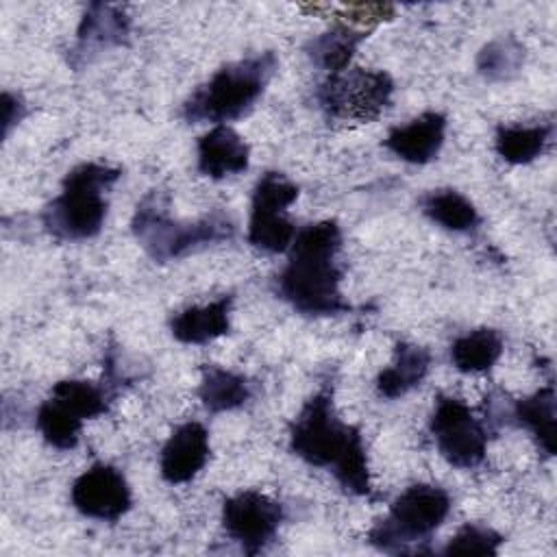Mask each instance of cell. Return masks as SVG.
I'll return each mask as SVG.
<instances>
[{
    "label": "cell",
    "mask_w": 557,
    "mask_h": 557,
    "mask_svg": "<svg viewBox=\"0 0 557 557\" xmlns=\"http://www.w3.org/2000/svg\"><path fill=\"white\" fill-rule=\"evenodd\" d=\"M289 450L309 466L333 472L344 492L355 496L372 492L363 435L359 426L337 418L329 385L315 392L289 424Z\"/></svg>",
    "instance_id": "6da1fadb"
},
{
    "label": "cell",
    "mask_w": 557,
    "mask_h": 557,
    "mask_svg": "<svg viewBox=\"0 0 557 557\" xmlns=\"http://www.w3.org/2000/svg\"><path fill=\"white\" fill-rule=\"evenodd\" d=\"M342 231L335 220H322L296 233L289 259L276 276V294L302 315H333L348 311L350 305L339 292L342 270L337 252Z\"/></svg>",
    "instance_id": "7a4b0ae2"
},
{
    "label": "cell",
    "mask_w": 557,
    "mask_h": 557,
    "mask_svg": "<svg viewBox=\"0 0 557 557\" xmlns=\"http://www.w3.org/2000/svg\"><path fill=\"white\" fill-rule=\"evenodd\" d=\"M278 59L272 50L222 65L205 85H200L183 104V117L189 124H226L246 115L261 98L274 76Z\"/></svg>",
    "instance_id": "3957f363"
},
{
    "label": "cell",
    "mask_w": 557,
    "mask_h": 557,
    "mask_svg": "<svg viewBox=\"0 0 557 557\" xmlns=\"http://www.w3.org/2000/svg\"><path fill=\"white\" fill-rule=\"evenodd\" d=\"M120 176V168L96 161H85L70 170L61 194L41 213L46 231L63 242L96 237L107 218V191Z\"/></svg>",
    "instance_id": "277c9868"
},
{
    "label": "cell",
    "mask_w": 557,
    "mask_h": 557,
    "mask_svg": "<svg viewBox=\"0 0 557 557\" xmlns=\"http://www.w3.org/2000/svg\"><path fill=\"white\" fill-rule=\"evenodd\" d=\"M131 226L141 248L159 263L231 239L235 233L233 222L222 211H213L198 222L172 220L168 215V209L161 207L157 194H148L137 205Z\"/></svg>",
    "instance_id": "5b68a950"
},
{
    "label": "cell",
    "mask_w": 557,
    "mask_h": 557,
    "mask_svg": "<svg viewBox=\"0 0 557 557\" xmlns=\"http://www.w3.org/2000/svg\"><path fill=\"white\" fill-rule=\"evenodd\" d=\"M448 511L450 496L444 487L416 483L389 505L387 516L370 529L368 540L385 553H409L411 544L431 540Z\"/></svg>",
    "instance_id": "8992f818"
},
{
    "label": "cell",
    "mask_w": 557,
    "mask_h": 557,
    "mask_svg": "<svg viewBox=\"0 0 557 557\" xmlns=\"http://www.w3.org/2000/svg\"><path fill=\"white\" fill-rule=\"evenodd\" d=\"M394 81L383 70L346 67L329 74L318 87V102L329 117L348 122H372L389 104Z\"/></svg>",
    "instance_id": "52a82bcc"
},
{
    "label": "cell",
    "mask_w": 557,
    "mask_h": 557,
    "mask_svg": "<svg viewBox=\"0 0 557 557\" xmlns=\"http://www.w3.org/2000/svg\"><path fill=\"white\" fill-rule=\"evenodd\" d=\"M298 198V185L281 172H265L255 185L248 242L263 252L289 250L296 228L287 220V207Z\"/></svg>",
    "instance_id": "ba28073f"
},
{
    "label": "cell",
    "mask_w": 557,
    "mask_h": 557,
    "mask_svg": "<svg viewBox=\"0 0 557 557\" xmlns=\"http://www.w3.org/2000/svg\"><path fill=\"white\" fill-rule=\"evenodd\" d=\"M431 433L440 455L450 466L470 470L483 463L487 431L463 400L440 396L431 416Z\"/></svg>",
    "instance_id": "9c48e42d"
},
{
    "label": "cell",
    "mask_w": 557,
    "mask_h": 557,
    "mask_svg": "<svg viewBox=\"0 0 557 557\" xmlns=\"http://www.w3.org/2000/svg\"><path fill=\"white\" fill-rule=\"evenodd\" d=\"M283 522V507L270 496L246 490L224 500L222 527L246 555H257L270 544Z\"/></svg>",
    "instance_id": "30bf717a"
},
{
    "label": "cell",
    "mask_w": 557,
    "mask_h": 557,
    "mask_svg": "<svg viewBox=\"0 0 557 557\" xmlns=\"http://www.w3.org/2000/svg\"><path fill=\"white\" fill-rule=\"evenodd\" d=\"M70 498L78 513L104 522L120 520L133 503L124 474L109 463H94L85 470L72 483Z\"/></svg>",
    "instance_id": "8fae6325"
},
{
    "label": "cell",
    "mask_w": 557,
    "mask_h": 557,
    "mask_svg": "<svg viewBox=\"0 0 557 557\" xmlns=\"http://www.w3.org/2000/svg\"><path fill=\"white\" fill-rule=\"evenodd\" d=\"M211 453L209 433L200 422H185L172 431L161 450V476L172 483H187L207 463Z\"/></svg>",
    "instance_id": "7c38bea8"
},
{
    "label": "cell",
    "mask_w": 557,
    "mask_h": 557,
    "mask_svg": "<svg viewBox=\"0 0 557 557\" xmlns=\"http://www.w3.org/2000/svg\"><path fill=\"white\" fill-rule=\"evenodd\" d=\"M444 135L446 115L437 111H426L416 120L407 122L405 126L392 128L383 144L398 159L413 165H424L440 154L444 146Z\"/></svg>",
    "instance_id": "4fadbf2b"
},
{
    "label": "cell",
    "mask_w": 557,
    "mask_h": 557,
    "mask_svg": "<svg viewBox=\"0 0 557 557\" xmlns=\"http://www.w3.org/2000/svg\"><path fill=\"white\" fill-rule=\"evenodd\" d=\"M250 148L226 124L213 126L198 139V172L209 178H226L248 170Z\"/></svg>",
    "instance_id": "5bb4252c"
},
{
    "label": "cell",
    "mask_w": 557,
    "mask_h": 557,
    "mask_svg": "<svg viewBox=\"0 0 557 557\" xmlns=\"http://www.w3.org/2000/svg\"><path fill=\"white\" fill-rule=\"evenodd\" d=\"M231 305L233 296H222L202 307H187L172 315L170 333L174 339L183 344H207L215 337L228 333L231 320Z\"/></svg>",
    "instance_id": "9a60e30c"
},
{
    "label": "cell",
    "mask_w": 557,
    "mask_h": 557,
    "mask_svg": "<svg viewBox=\"0 0 557 557\" xmlns=\"http://www.w3.org/2000/svg\"><path fill=\"white\" fill-rule=\"evenodd\" d=\"M431 368V352L422 346L398 342L394 348V361L376 376V389L383 398H400L418 387Z\"/></svg>",
    "instance_id": "2e32d148"
},
{
    "label": "cell",
    "mask_w": 557,
    "mask_h": 557,
    "mask_svg": "<svg viewBox=\"0 0 557 557\" xmlns=\"http://www.w3.org/2000/svg\"><path fill=\"white\" fill-rule=\"evenodd\" d=\"M131 20L117 4L91 2L78 26V44L76 52L85 54L87 50L122 46L128 41Z\"/></svg>",
    "instance_id": "e0dca14e"
},
{
    "label": "cell",
    "mask_w": 557,
    "mask_h": 557,
    "mask_svg": "<svg viewBox=\"0 0 557 557\" xmlns=\"http://www.w3.org/2000/svg\"><path fill=\"white\" fill-rule=\"evenodd\" d=\"M252 389L246 376L220 368L215 363H205L200 370V385L198 398L202 400L205 409L211 413L233 411L248 403Z\"/></svg>",
    "instance_id": "ac0fdd59"
},
{
    "label": "cell",
    "mask_w": 557,
    "mask_h": 557,
    "mask_svg": "<svg viewBox=\"0 0 557 557\" xmlns=\"http://www.w3.org/2000/svg\"><path fill=\"white\" fill-rule=\"evenodd\" d=\"M115 396L111 383H94L85 379H63L52 385L50 398L76 420H89L109 411Z\"/></svg>",
    "instance_id": "d6986e66"
},
{
    "label": "cell",
    "mask_w": 557,
    "mask_h": 557,
    "mask_svg": "<svg viewBox=\"0 0 557 557\" xmlns=\"http://www.w3.org/2000/svg\"><path fill=\"white\" fill-rule=\"evenodd\" d=\"M513 418L529 429L537 446L553 457L555 455V385L546 383L527 398L516 400Z\"/></svg>",
    "instance_id": "ffe728a7"
},
{
    "label": "cell",
    "mask_w": 557,
    "mask_h": 557,
    "mask_svg": "<svg viewBox=\"0 0 557 557\" xmlns=\"http://www.w3.org/2000/svg\"><path fill=\"white\" fill-rule=\"evenodd\" d=\"M503 355V335L496 329H474L450 346V361L463 374L487 372Z\"/></svg>",
    "instance_id": "44dd1931"
},
{
    "label": "cell",
    "mask_w": 557,
    "mask_h": 557,
    "mask_svg": "<svg viewBox=\"0 0 557 557\" xmlns=\"http://www.w3.org/2000/svg\"><path fill=\"white\" fill-rule=\"evenodd\" d=\"M368 37V30H355L352 26L337 24L309 41V57L329 74H339L350 67V59L359 44Z\"/></svg>",
    "instance_id": "7402d4cb"
},
{
    "label": "cell",
    "mask_w": 557,
    "mask_h": 557,
    "mask_svg": "<svg viewBox=\"0 0 557 557\" xmlns=\"http://www.w3.org/2000/svg\"><path fill=\"white\" fill-rule=\"evenodd\" d=\"M422 211L446 231L468 233L481 222L476 207L457 189H435L422 198Z\"/></svg>",
    "instance_id": "603a6c76"
},
{
    "label": "cell",
    "mask_w": 557,
    "mask_h": 557,
    "mask_svg": "<svg viewBox=\"0 0 557 557\" xmlns=\"http://www.w3.org/2000/svg\"><path fill=\"white\" fill-rule=\"evenodd\" d=\"M553 126L535 124V126H498L494 146L503 161L522 165L537 159L550 141Z\"/></svg>",
    "instance_id": "cb8c5ba5"
},
{
    "label": "cell",
    "mask_w": 557,
    "mask_h": 557,
    "mask_svg": "<svg viewBox=\"0 0 557 557\" xmlns=\"http://www.w3.org/2000/svg\"><path fill=\"white\" fill-rule=\"evenodd\" d=\"M524 61V48L516 37H498L481 48L476 57L479 72L490 81H507L518 74Z\"/></svg>",
    "instance_id": "d4e9b609"
},
{
    "label": "cell",
    "mask_w": 557,
    "mask_h": 557,
    "mask_svg": "<svg viewBox=\"0 0 557 557\" xmlns=\"http://www.w3.org/2000/svg\"><path fill=\"white\" fill-rule=\"evenodd\" d=\"M37 429L44 435V440L59 448V450H70L78 444V435L83 429V422L70 416L65 409H61L52 398L44 400L39 411H37Z\"/></svg>",
    "instance_id": "484cf974"
},
{
    "label": "cell",
    "mask_w": 557,
    "mask_h": 557,
    "mask_svg": "<svg viewBox=\"0 0 557 557\" xmlns=\"http://www.w3.org/2000/svg\"><path fill=\"white\" fill-rule=\"evenodd\" d=\"M503 544V535L490 527L463 524L450 542L444 546V555H496Z\"/></svg>",
    "instance_id": "4316f807"
},
{
    "label": "cell",
    "mask_w": 557,
    "mask_h": 557,
    "mask_svg": "<svg viewBox=\"0 0 557 557\" xmlns=\"http://www.w3.org/2000/svg\"><path fill=\"white\" fill-rule=\"evenodd\" d=\"M342 13L346 15V20L350 24H379L383 20H389L394 15V7L392 4H344L339 7Z\"/></svg>",
    "instance_id": "83f0119b"
},
{
    "label": "cell",
    "mask_w": 557,
    "mask_h": 557,
    "mask_svg": "<svg viewBox=\"0 0 557 557\" xmlns=\"http://www.w3.org/2000/svg\"><path fill=\"white\" fill-rule=\"evenodd\" d=\"M2 102H4V104H2V107H4V117H2V122H4V137H7L9 131H11V126L24 117L26 107H24V102H22L17 96H13V94H9V91L2 94Z\"/></svg>",
    "instance_id": "f1b7e54d"
}]
</instances>
